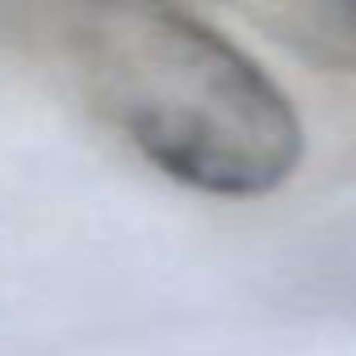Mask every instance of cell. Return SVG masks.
<instances>
[{"label":"cell","instance_id":"cell-1","mask_svg":"<svg viewBox=\"0 0 356 356\" xmlns=\"http://www.w3.org/2000/svg\"><path fill=\"white\" fill-rule=\"evenodd\" d=\"M72 72L88 105L163 176L214 197H260L302 159L285 88L185 9H80Z\"/></svg>","mask_w":356,"mask_h":356},{"label":"cell","instance_id":"cell-2","mask_svg":"<svg viewBox=\"0 0 356 356\" xmlns=\"http://www.w3.org/2000/svg\"><path fill=\"white\" fill-rule=\"evenodd\" d=\"M248 17L268 30L285 51L314 63L318 72L356 76V0H293L256 5Z\"/></svg>","mask_w":356,"mask_h":356}]
</instances>
